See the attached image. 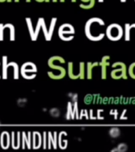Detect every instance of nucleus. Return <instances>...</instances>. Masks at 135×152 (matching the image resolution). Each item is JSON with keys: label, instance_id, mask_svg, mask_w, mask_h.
<instances>
[{"label": "nucleus", "instance_id": "obj_24", "mask_svg": "<svg viewBox=\"0 0 135 152\" xmlns=\"http://www.w3.org/2000/svg\"><path fill=\"white\" fill-rule=\"evenodd\" d=\"M27 99L25 98L23 99H20L18 100V104L19 106L23 107L25 105V103H27Z\"/></svg>", "mask_w": 135, "mask_h": 152}, {"label": "nucleus", "instance_id": "obj_19", "mask_svg": "<svg viewBox=\"0 0 135 152\" xmlns=\"http://www.w3.org/2000/svg\"><path fill=\"white\" fill-rule=\"evenodd\" d=\"M41 28L42 29L44 35L45 37V40H47V39L48 38V31L47 30L46 24H45V20L44 18H41Z\"/></svg>", "mask_w": 135, "mask_h": 152}, {"label": "nucleus", "instance_id": "obj_13", "mask_svg": "<svg viewBox=\"0 0 135 152\" xmlns=\"http://www.w3.org/2000/svg\"><path fill=\"white\" fill-rule=\"evenodd\" d=\"M25 20L27 23L28 25V29L29 31V33H30V37L32 41L37 40V39L35 38V33H34V31L33 30V28L32 23L31 21V19L30 18H25Z\"/></svg>", "mask_w": 135, "mask_h": 152}, {"label": "nucleus", "instance_id": "obj_28", "mask_svg": "<svg viewBox=\"0 0 135 152\" xmlns=\"http://www.w3.org/2000/svg\"><path fill=\"white\" fill-rule=\"evenodd\" d=\"M60 2H65V1H64V0H63V1H62V0H61V1H60Z\"/></svg>", "mask_w": 135, "mask_h": 152}, {"label": "nucleus", "instance_id": "obj_27", "mask_svg": "<svg viewBox=\"0 0 135 152\" xmlns=\"http://www.w3.org/2000/svg\"><path fill=\"white\" fill-rule=\"evenodd\" d=\"M6 1L5 0H3V1H0V2H4Z\"/></svg>", "mask_w": 135, "mask_h": 152}, {"label": "nucleus", "instance_id": "obj_5", "mask_svg": "<svg viewBox=\"0 0 135 152\" xmlns=\"http://www.w3.org/2000/svg\"><path fill=\"white\" fill-rule=\"evenodd\" d=\"M38 71L35 64L31 62H27L23 65L21 68V74L24 78L31 80L35 78Z\"/></svg>", "mask_w": 135, "mask_h": 152}, {"label": "nucleus", "instance_id": "obj_14", "mask_svg": "<svg viewBox=\"0 0 135 152\" xmlns=\"http://www.w3.org/2000/svg\"><path fill=\"white\" fill-rule=\"evenodd\" d=\"M68 75L69 78L72 79H77L78 77L76 74L74 73V70H73V62H68Z\"/></svg>", "mask_w": 135, "mask_h": 152}, {"label": "nucleus", "instance_id": "obj_36", "mask_svg": "<svg viewBox=\"0 0 135 152\" xmlns=\"http://www.w3.org/2000/svg\"><path fill=\"white\" fill-rule=\"evenodd\" d=\"M0 124H1V123H0Z\"/></svg>", "mask_w": 135, "mask_h": 152}, {"label": "nucleus", "instance_id": "obj_30", "mask_svg": "<svg viewBox=\"0 0 135 152\" xmlns=\"http://www.w3.org/2000/svg\"><path fill=\"white\" fill-rule=\"evenodd\" d=\"M26 2H31V1H30V0H29V1H26Z\"/></svg>", "mask_w": 135, "mask_h": 152}, {"label": "nucleus", "instance_id": "obj_9", "mask_svg": "<svg viewBox=\"0 0 135 152\" xmlns=\"http://www.w3.org/2000/svg\"><path fill=\"white\" fill-rule=\"evenodd\" d=\"M99 65V62H88L87 65V77L88 79L93 78V69Z\"/></svg>", "mask_w": 135, "mask_h": 152}, {"label": "nucleus", "instance_id": "obj_25", "mask_svg": "<svg viewBox=\"0 0 135 152\" xmlns=\"http://www.w3.org/2000/svg\"><path fill=\"white\" fill-rule=\"evenodd\" d=\"M110 152H120L119 151V150H118L117 148V147H116V148H113V149L111 150V151Z\"/></svg>", "mask_w": 135, "mask_h": 152}, {"label": "nucleus", "instance_id": "obj_2", "mask_svg": "<svg viewBox=\"0 0 135 152\" xmlns=\"http://www.w3.org/2000/svg\"><path fill=\"white\" fill-rule=\"evenodd\" d=\"M124 29L118 23L110 24L106 29V36L110 40L117 41L123 38Z\"/></svg>", "mask_w": 135, "mask_h": 152}, {"label": "nucleus", "instance_id": "obj_22", "mask_svg": "<svg viewBox=\"0 0 135 152\" xmlns=\"http://www.w3.org/2000/svg\"><path fill=\"white\" fill-rule=\"evenodd\" d=\"M6 28H8V24H5L4 25L2 23H0V41L4 40V29Z\"/></svg>", "mask_w": 135, "mask_h": 152}, {"label": "nucleus", "instance_id": "obj_15", "mask_svg": "<svg viewBox=\"0 0 135 152\" xmlns=\"http://www.w3.org/2000/svg\"><path fill=\"white\" fill-rule=\"evenodd\" d=\"M109 133L110 136L112 137H117L120 135V130L118 127H113L110 128Z\"/></svg>", "mask_w": 135, "mask_h": 152}, {"label": "nucleus", "instance_id": "obj_35", "mask_svg": "<svg viewBox=\"0 0 135 152\" xmlns=\"http://www.w3.org/2000/svg\"><path fill=\"white\" fill-rule=\"evenodd\" d=\"M0 78H1V76H0Z\"/></svg>", "mask_w": 135, "mask_h": 152}, {"label": "nucleus", "instance_id": "obj_8", "mask_svg": "<svg viewBox=\"0 0 135 152\" xmlns=\"http://www.w3.org/2000/svg\"><path fill=\"white\" fill-rule=\"evenodd\" d=\"M48 66L50 68L53 69L55 70H57L59 72H60V74L63 78H64L65 77V75H66V70H65V69L59 65H55L51 58H50L48 60Z\"/></svg>", "mask_w": 135, "mask_h": 152}, {"label": "nucleus", "instance_id": "obj_26", "mask_svg": "<svg viewBox=\"0 0 135 152\" xmlns=\"http://www.w3.org/2000/svg\"><path fill=\"white\" fill-rule=\"evenodd\" d=\"M35 1L38 2H45V0H41V1H39V0H36Z\"/></svg>", "mask_w": 135, "mask_h": 152}, {"label": "nucleus", "instance_id": "obj_32", "mask_svg": "<svg viewBox=\"0 0 135 152\" xmlns=\"http://www.w3.org/2000/svg\"><path fill=\"white\" fill-rule=\"evenodd\" d=\"M7 2H11L12 1H11H11H7Z\"/></svg>", "mask_w": 135, "mask_h": 152}, {"label": "nucleus", "instance_id": "obj_11", "mask_svg": "<svg viewBox=\"0 0 135 152\" xmlns=\"http://www.w3.org/2000/svg\"><path fill=\"white\" fill-rule=\"evenodd\" d=\"M9 63H8L7 56H3L2 57V78L3 79L8 78V68Z\"/></svg>", "mask_w": 135, "mask_h": 152}, {"label": "nucleus", "instance_id": "obj_17", "mask_svg": "<svg viewBox=\"0 0 135 152\" xmlns=\"http://www.w3.org/2000/svg\"><path fill=\"white\" fill-rule=\"evenodd\" d=\"M128 74L131 78L135 79V62L131 63L128 67Z\"/></svg>", "mask_w": 135, "mask_h": 152}, {"label": "nucleus", "instance_id": "obj_21", "mask_svg": "<svg viewBox=\"0 0 135 152\" xmlns=\"http://www.w3.org/2000/svg\"><path fill=\"white\" fill-rule=\"evenodd\" d=\"M50 114L52 116L58 117L60 116V112L59 110L57 108H53L50 109Z\"/></svg>", "mask_w": 135, "mask_h": 152}, {"label": "nucleus", "instance_id": "obj_34", "mask_svg": "<svg viewBox=\"0 0 135 152\" xmlns=\"http://www.w3.org/2000/svg\"><path fill=\"white\" fill-rule=\"evenodd\" d=\"M72 2H76V1H72Z\"/></svg>", "mask_w": 135, "mask_h": 152}, {"label": "nucleus", "instance_id": "obj_29", "mask_svg": "<svg viewBox=\"0 0 135 152\" xmlns=\"http://www.w3.org/2000/svg\"><path fill=\"white\" fill-rule=\"evenodd\" d=\"M52 2H58V1H57V0H56V1H53V0Z\"/></svg>", "mask_w": 135, "mask_h": 152}, {"label": "nucleus", "instance_id": "obj_4", "mask_svg": "<svg viewBox=\"0 0 135 152\" xmlns=\"http://www.w3.org/2000/svg\"><path fill=\"white\" fill-rule=\"evenodd\" d=\"M75 30L73 25L69 23H64L60 26L58 30L59 38L63 41H69L72 40L75 36Z\"/></svg>", "mask_w": 135, "mask_h": 152}, {"label": "nucleus", "instance_id": "obj_7", "mask_svg": "<svg viewBox=\"0 0 135 152\" xmlns=\"http://www.w3.org/2000/svg\"><path fill=\"white\" fill-rule=\"evenodd\" d=\"M133 33L135 35V23L130 24L125 23L124 29V36L125 41H130L131 39Z\"/></svg>", "mask_w": 135, "mask_h": 152}, {"label": "nucleus", "instance_id": "obj_18", "mask_svg": "<svg viewBox=\"0 0 135 152\" xmlns=\"http://www.w3.org/2000/svg\"><path fill=\"white\" fill-rule=\"evenodd\" d=\"M79 70L80 79H84L85 78V63L84 62L79 63Z\"/></svg>", "mask_w": 135, "mask_h": 152}, {"label": "nucleus", "instance_id": "obj_12", "mask_svg": "<svg viewBox=\"0 0 135 152\" xmlns=\"http://www.w3.org/2000/svg\"><path fill=\"white\" fill-rule=\"evenodd\" d=\"M57 21V18H53L51 21V23H50V27H49V30L48 31V38L46 40L49 41L51 40L52 37L53 36V33L54 31V29L55 28V24Z\"/></svg>", "mask_w": 135, "mask_h": 152}, {"label": "nucleus", "instance_id": "obj_6", "mask_svg": "<svg viewBox=\"0 0 135 152\" xmlns=\"http://www.w3.org/2000/svg\"><path fill=\"white\" fill-rule=\"evenodd\" d=\"M110 59V56L106 55L103 57L101 61L99 62V66L101 67V78L103 79H107V70L108 66H110V62L109 61Z\"/></svg>", "mask_w": 135, "mask_h": 152}, {"label": "nucleus", "instance_id": "obj_1", "mask_svg": "<svg viewBox=\"0 0 135 152\" xmlns=\"http://www.w3.org/2000/svg\"><path fill=\"white\" fill-rule=\"evenodd\" d=\"M105 22L99 17L90 18L85 23V32L88 39L93 41H99L106 36L104 31Z\"/></svg>", "mask_w": 135, "mask_h": 152}, {"label": "nucleus", "instance_id": "obj_20", "mask_svg": "<svg viewBox=\"0 0 135 152\" xmlns=\"http://www.w3.org/2000/svg\"><path fill=\"white\" fill-rule=\"evenodd\" d=\"M41 28V18H40L38 19L37 25V27L35 28V30L34 31L35 38L37 39L38 38V35H39V33L40 28Z\"/></svg>", "mask_w": 135, "mask_h": 152}, {"label": "nucleus", "instance_id": "obj_10", "mask_svg": "<svg viewBox=\"0 0 135 152\" xmlns=\"http://www.w3.org/2000/svg\"><path fill=\"white\" fill-rule=\"evenodd\" d=\"M95 3V0H82L81 1L79 6L83 9L88 10L93 8Z\"/></svg>", "mask_w": 135, "mask_h": 152}, {"label": "nucleus", "instance_id": "obj_3", "mask_svg": "<svg viewBox=\"0 0 135 152\" xmlns=\"http://www.w3.org/2000/svg\"><path fill=\"white\" fill-rule=\"evenodd\" d=\"M113 69L111 71V77L116 80L127 79V68L125 63L121 61H117L112 65Z\"/></svg>", "mask_w": 135, "mask_h": 152}, {"label": "nucleus", "instance_id": "obj_16", "mask_svg": "<svg viewBox=\"0 0 135 152\" xmlns=\"http://www.w3.org/2000/svg\"><path fill=\"white\" fill-rule=\"evenodd\" d=\"M11 65L13 67L14 71V79H18L19 78V68L18 64L15 62H11Z\"/></svg>", "mask_w": 135, "mask_h": 152}, {"label": "nucleus", "instance_id": "obj_23", "mask_svg": "<svg viewBox=\"0 0 135 152\" xmlns=\"http://www.w3.org/2000/svg\"><path fill=\"white\" fill-rule=\"evenodd\" d=\"M127 145L125 143H121L117 146V148L120 152H125L127 150Z\"/></svg>", "mask_w": 135, "mask_h": 152}, {"label": "nucleus", "instance_id": "obj_31", "mask_svg": "<svg viewBox=\"0 0 135 152\" xmlns=\"http://www.w3.org/2000/svg\"><path fill=\"white\" fill-rule=\"evenodd\" d=\"M45 2H50V1L49 0V1H45Z\"/></svg>", "mask_w": 135, "mask_h": 152}, {"label": "nucleus", "instance_id": "obj_33", "mask_svg": "<svg viewBox=\"0 0 135 152\" xmlns=\"http://www.w3.org/2000/svg\"><path fill=\"white\" fill-rule=\"evenodd\" d=\"M14 2H20L19 1H14Z\"/></svg>", "mask_w": 135, "mask_h": 152}]
</instances>
